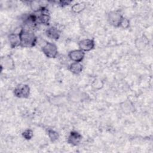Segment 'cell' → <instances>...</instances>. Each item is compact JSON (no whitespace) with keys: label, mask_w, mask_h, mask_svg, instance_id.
Returning a JSON list of instances; mask_svg holds the SVG:
<instances>
[{"label":"cell","mask_w":153,"mask_h":153,"mask_svg":"<svg viewBox=\"0 0 153 153\" xmlns=\"http://www.w3.org/2000/svg\"><path fill=\"white\" fill-rule=\"evenodd\" d=\"M19 34L20 39V45L22 46L30 47L35 45L36 38L33 33L30 30H26L22 29Z\"/></svg>","instance_id":"1"},{"label":"cell","mask_w":153,"mask_h":153,"mask_svg":"<svg viewBox=\"0 0 153 153\" xmlns=\"http://www.w3.org/2000/svg\"><path fill=\"white\" fill-rule=\"evenodd\" d=\"M42 51L45 55L49 58H54L57 54L56 46L51 42H47V44L42 47Z\"/></svg>","instance_id":"2"},{"label":"cell","mask_w":153,"mask_h":153,"mask_svg":"<svg viewBox=\"0 0 153 153\" xmlns=\"http://www.w3.org/2000/svg\"><path fill=\"white\" fill-rule=\"evenodd\" d=\"M29 87L26 85H19L14 90V94L19 97H27L29 95Z\"/></svg>","instance_id":"3"},{"label":"cell","mask_w":153,"mask_h":153,"mask_svg":"<svg viewBox=\"0 0 153 153\" xmlns=\"http://www.w3.org/2000/svg\"><path fill=\"white\" fill-rule=\"evenodd\" d=\"M85 53L81 50H75L69 53V58L74 62H80L84 57Z\"/></svg>","instance_id":"4"},{"label":"cell","mask_w":153,"mask_h":153,"mask_svg":"<svg viewBox=\"0 0 153 153\" xmlns=\"http://www.w3.org/2000/svg\"><path fill=\"white\" fill-rule=\"evenodd\" d=\"M123 18V17L120 13L115 11L109 13L108 17L109 23L114 26H120Z\"/></svg>","instance_id":"5"},{"label":"cell","mask_w":153,"mask_h":153,"mask_svg":"<svg viewBox=\"0 0 153 153\" xmlns=\"http://www.w3.org/2000/svg\"><path fill=\"white\" fill-rule=\"evenodd\" d=\"M80 50L84 51H90L92 50L94 47V42L93 40L90 39H85L82 40L79 43Z\"/></svg>","instance_id":"6"},{"label":"cell","mask_w":153,"mask_h":153,"mask_svg":"<svg viewBox=\"0 0 153 153\" xmlns=\"http://www.w3.org/2000/svg\"><path fill=\"white\" fill-rule=\"evenodd\" d=\"M81 140V136L76 131H72L71 133L68 137V142L72 145H78Z\"/></svg>","instance_id":"7"},{"label":"cell","mask_w":153,"mask_h":153,"mask_svg":"<svg viewBox=\"0 0 153 153\" xmlns=\"http://www.w3.org/2000/svg\"><path fill=\"white\" fill-rule=\"evenodd\" d=\"M9 41L12 47H16L20 45V39L19 34L17 35L15 33L11 34L9 36Z\"/></svg>","instance_id":"8"},{"label":"cell","mask_w":153,"mask_h":153,"mask_svg":"<svg viewBox=\"0 0 153 153\" xmlns=\"http://www.w3.org/2000/svg\"><path fill=\"white\" fill-rule=\"evenodd\" d=\"M46 33H47V35L51 39H57L59 37V30L56 27H51L48 29H47Z\"/></svg>","instance_id":"9"},{"label":"cell","mask_w":153,"mask_h":153,"mask_svg":"<svg viewBox=\"0 0 153 153\" xmlns=\"http://www.w3.org/2000/svg\"><path fill=\"white\" fill-rule=\"evenodd\" d=\"M69 69L72 73L78 74L81 72L82 69V66L79 62H74L70 65Z\"/></svg>","instance_id":"10"},{"label":"cell","mask_w":153,"mask_h":153,"mask_svg":"<svg viewBox=\"0 0 153 153\" xmlns=\"http://www.w3.org/2000/svg\"><path fill=\"white\" fill-rule=\"evenodd\" d=\"M2 65H4L5 68L12 69L14 66V63L10 57H5L2 59Z\"/></svg>","instance_id":"11"},{"label":"cell","mask_w":153,"mask_h":153,"mask_svg":"<svg viewBox=\"0 0 153 153\" xmlns=\"http://www.w3.org/2000/svg\"><path fill=\"white\" fill-rule=\"evenodd\" d=\"M85 6L82 4H76L72 7V10L76 13H79L84 8Z\"/></svg>","instance_id":"12"},{"label":"cell","mask_w":153,"mask_h":153,"mask_svg":"<svg viewBox=\"0 0 153 153\" xmlns=\"http://www.w3.org/2000/svg\"><path fill=\"white\" fill-rule=\"evenodd\" d=\"M48 135L49 137H50V139H51V140L54 141L56 140H57L59 137L58 136V133L53 130H49L48 131Z\"/></svg>","instance_id":"13"},{"label":"cell","mask_w":153,"mask_h":153,"mask_svg":"<svg viewBox=\"0 0 153 153\" xmlns=\"http://www.w3.org/2000/svg\"><path fill=\"white\" fill-rule=\"evenodd\" d=\"M33 136L32 131L30 130H26L23 133V136L26 139H30Z\"/></svg>","instance_id":"14"},{"label":"cell","mask_w":153,"mask_h":153,"mask_svg":"<svg viewBox=\"0 0 153 153\" xmlns=\"http://www.w3.org/2000/svg\"><path fill=\"white\" fill-rule=\"evenodd\" d=\"M128 25H129V22H128V20L127 19H126L123 18V19H122V20H121V23H120V26H122L123 27L126 28V27H127L128 26Z\"/></svg>","instance_id":"15"},{"label":"cell","mask_w":153,"mask_h":153,"mask_svg":"<svg viewBox=\"0 0 153 153\" xmlns=\"http://www.w3.org/2000/svg\"><path fill=\"white\" fill-rule=\"evenodd\" d=\"M143 38H144L142 37V38H140L139 39V47H142V48L144 47L145 46V45L146 44V43H147V42H145V41L146 39H145V38L143 39Z\"/></svg>","instance_id":"16"}]
</instances>
